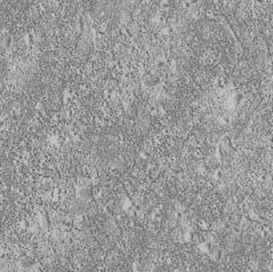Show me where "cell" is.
I'll use <instances>...</instances> for the list:
<instances>
[{
  "mask_svg": "<svg viewBox=\"0 0 273 272\" xmlns=\"http://www.w3.org/2000/svg\"><path fill=\"white\" fill-rule=\"evenodd\" d=\"M200 250H201L204 254H211L212 252V244L209 242H204L203 244H200Z\"/></svg>",
  "mask_w": 273,
  "mask_h": 272,
  "instance_id": "6da1fadb",
  "label": "cell"
},
{
  "mask_svg": "<svg viewBox=\"0 0 273 272\" xmlns=\"http://www.w3.org/2000/svg\"><path fill=\"white\" fill-rule=\"evenodd\" d=\"M211 258H212V260H220V259H221V251L220 250H213L211 252Z\"/></svg>",
  "mask_w": 273,
  "mask_h": 272,
  "instance_id": "7a4b0ae2",
  "label": "cell"
},
{
  "mask_svg": "<svg viewBox=\"0 0 273 272\" xmlns=\"http://www.w3.org/2000/svg\"><path fill=\"white\" fill-rule=\"evenodd\" d=\"M232 101H233L235 104H240L243 101V95L241 93H235L233 97H232Z\"/></svg>",
  "mask_w": 273,
  "mask_h": 272,
  "instance_id": "3957f363",
  "label": "cell"
},
{
  "mask_svg": "<svg viewBox=\"0 0 273 272\" xmlns=\"http://www.w3.org/2000/svg\"><path fill=\"white\" fill-rule=\"evenodd\" d=\"M221 143L224 144V147H227V148H228V147L231 145V139H229L228 136H224V137H223V140H221Z\"/></svg>",
  "mask_w": 273,
  "mask_h": 272,
  "instance_id": "277c9868",
  "label": "cell"
},
{
  "mask_svg": "<svg viewBox=\"0 0 273 272\" xmlns=\"http://www.w3.org/2000/svg\"><path fill=\"white\" fill-rule=\"evenodd\" d=\"M26 43L28 44V46H32V44H34V38H32V35L28 34L26 36Z\"/></svg>",
  "mask_w": 273,
  "mask_h": 272,
  "instance_id": "5b68a950",
  "label": "cell"
},
{
  "mask_svg": "<svg viewBox=\"0 0 273 272\" xmlns=\"http://www.w3.org/2000/svg\"><path fill=\"white\" fill-rule=\"evenodd\" d=\"M133 268H135V272H140V266H139V263H135Z\"/></svg>",
  "mask_w": 273,
  "mask_h": 272,
  "instance_id": "8992f818",
  "label": "cell"
},
{
  "mask_svg": "<svg viewBox=\"0 0 273 272\" xmlns=\"http://www.w3.org/2000/svg\"><path fill=\"white\" fill-rule=\"evenodd\" d=\"M77 28H79V31H81V28H83V23H81V20H77Z\"/></svg>",
  "mask_w": 273,
  "mask_h": 272,
  "instance_id": "52a82bcc",
  "label": "cell"
},
{
  "mask_svg": "<svg viewBox=\"0 0 273 272\" xmlns=\"http://www.w3.org/2000/svg\"><path fill=\"white\" fill-rule=\"evenodd\" d=\"M201 227H204V228H208V227H209V224H208L207 221H204V223H201Z\"/></svg>",
  "mask_w": 273,
  "mask_h": 272,
  "instance_id": "ba28073f",
  "label": "cell"
},
{
  "mask_svg": "<svg viewBox=\"0 0 273 272\" xmlns=\"http://www.w3.org/2000/svg\"><path fill=\"white\" fill-rule=\"evenodd\" d=\"M272 167H273V163H272Z\"/></svg>",
  "mask_w": 273,
  "mask_h": 272,
  "instance_id": "9c48e42d",
  "label": "cell"
}]
</instances>
